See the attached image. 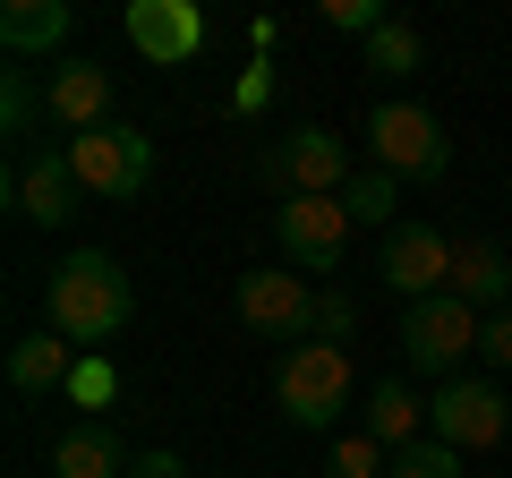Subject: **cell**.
Returning a JSON list of instances; mask_svg holds the SVG:
<instances>
[{"label": "cell", "instance_id": "obj_1", "mask_svg": "<svg viewBox=\"0 0 512 478\" xmlns=\"http://www.w3.org/2000/svg\"><path fill=\"white\" fill-rule=\"evenodd\" d=\"M43 308H52V333L77 350H103L120 342L128 308H137V291H128L120 257H103V248H77V257L52 265V291H43Z\"/></svg>", "mask_w": 512, "mask_h": 478}, {"label": "cell", "instance_id": "obj_2", "mask_svg": "<svg viewBox=\"0 0 512 478\" xmlns=\"http://www.w3.org/2000/svg\"><path fill=\"white\" fill-rule=\"evenodd\" d=\"M274 402H282V419H291V427L325 436V427L350 410V350H342V342H299V350H282Z\"/></svg>", "mask_w": 512, "mask_h": 478}, {"label": "cell", "instance_id": "obj_3", "mask_svg": "<svg viewBox=\"0 0 512 478\" xmlns=\"http://www.w3.org/2000/svg\"><path fill=\"white\" fill-rule=\"evenodd\" d=\"M69 171H77V188H86L94 205H128L137 188L154 180V146L128 120H103V129H86V137H69Z\"/></svg>", "mask_w": 512, "mask_h": 478}, {"label": "cell", "instance_id": "obj_4", "mask_svg": "<svg viewBox=\"0 0 512 478\" xmlns=\"http://www.w3.org/2000/svg\"><path fill=\"white\" fill-rule=\"evenodd\" d=\"M256 180L282 188V197H342L359 171H350V146L333 129H291L282 146L256 154Z\"/></svg>", "mask_w": 512, "mask_h": 478}, {"label": "cell", "instance_id": "obj_5", "mask_svg": "<svg viewBox=\"0 0 512 478\" xmlns=\"http://www.w3.org/2000/svg\"><path fill=\"white\" fill-rule=\"evenodd\" d=\"M478 333H487V316L470 308V299L436 291L419 299V308H402V359L427 376H461V350H478Z\"/></svg>", "mask_w": 512, "mask_h": 478}, {"label": "cell", "instance_id": "obj_6", "mask_svg": "<svg viewBox=\"0 0 512 478\" xmlns=\"http://www.w3.org/2000/svg\"><path fill=\"white\" fill-rule=\"evenodd\" d=\"M376 282L393 299H436V291H453V239L436 231V222H393L384 231V248H376Z\"/></svg>", "mask_w": 512, "mask_h": 478}, {"label": "cell", "instance_id": "obj_7", "mask_svg": "<svg viewBox=\"0 0 512 478\" xmlns=\"http://www.w3.org/2000/svg\"><path fill=\"white\" fill-rule=\"evenodd\" d=\"M367 146H376V171H393V180H444V163H453L436 111H419V103H376Z\"/></svg>", "mask_w": 512, "mask_h": 478}, {"label": "cell", "instance_id": "obj_8", "mask_svg": "<svg viewBox=\"0 0 512 478\" xmlns=\"http://www.w3.org/2000/svg\"><path fill=\"white\" fill-rule=\"evenodd\" d=\"M239 316H248L256 342H316V291L308 274H291V265H265V274H239Z\"/></svg>", "mask_w": 512, "mask_h": 478}, {"label": "cell", "instance_id": "obj_9", "mask_svg": "<svg viewBox=\"0 0 512 478\" xmlns=\"http://www.w3.org/2000/svg\"><path fill=\"white\" fill-rule=\"evenodd\" d=\"M274 248H282L291 274H333L342 248H350L342 197H282V205H274Z\"/></svg>", "mask_w": 512, "mask_h": 478}, {"label": "cell", "instance_id": "obj_10", "mask_svg": "<svg viewBox=\"0 0 512 478\" xmlns=\"http://www.w3.org/2000/svg\"><path fill=\"white\" fill-rule=\"evenodd\" d=\"M427 427H436V444H453V453H487V444L512 436V402L487 376H453V385L427 402Z\"/></svg>", "mask_w": 512, "mask_h": 478}, {"label": "cell", "instance_id": "obj_11", "mask_svg": "<svg viewBox=\"0 0 512 478\" xmlns=\"http://www.w3.org/2000/svg\"><path fill=\"white\" fill-rule=\"evenodd\" d=\"M128 43H137V60H154V69H188L205 43V18L188 9V0H128Z\"/></svg>", "mask_w": 512, "mask_h": 478}, {"label": "cell", "instance_id": "obj_12", "mask_svg": "<svg viewBox=\"0 0 512 478\" xmlns=\"http://www.w3.org/2000/svg\"><path fill=\"white\" fill-rule=\"evenodd\" d=\"M18 214L43 222V231H60V222L86 214V188H77L69 154H35V163H18Z\"/></svg>", "mask_w": 512, "mask_h": 478}, {"label": "cell", "instance_id": "obj_13", "mask_svg": "<svg viewBox=\"0 0 512 478\" xmlns=\"http://www.w3.org/2000/svg\"><path fill=\"white\" fill-rule=\"evenodd\" d=\"M43 103H52V120H60L69 137L103 129V120H111V69H94V60H60Z\"/></svg>", "mask_w": 512, "mask_h": 478}, {"label": "cell", "instance_id": "obj_14", "mask_svg": "<svg viewBox=\"0 0 512 478\" xmlns=\"http://www.w3.org/2000/svg\"><path fill=\"white\" fill-rule=\"evenodd\" d=\"M77 359H86V350L60 342V333L43 325V333H26V342H9V385H18V393H69Z\"/></svg>", "mask_w": 512, "mask_h": 478}, {"label": "cell", "instance_id": "obj_15", "mask_svg": "<svg viewBox=\"0 0 512 478\" xmlns=\"http://www.w3.org/2000/svg\"><path fill=\"white\" fill-rule=\"evenodd\" d=\"M504 291H512V257L495 248V239H461V248H453V299L504 316Z\"/></svg>", "mask_w": 512, "mask_h": 478}, {"label": "cell", "instance_id": "obj_16", "mask_svg": "<svg viewBox=\"0 0 512 478\" xmlns=\"http://www.w3.org/2000/svg\"><path fill=\"white\" fill-rule=\"evenodd\" d=\"M52 478H128V461H120V436H111L103 419H77L69 436L52 444Z\"/></svg>", "mask_w": 512, "mask_h": 478}, {"label": "cell", "instance_id": "obj_17", "mask_svg": "<svg viewBox=\"0 0 512 478\" xmlns=\"http://www.w3.org/2000/svg\"><path fill=\"white\" fill-rule=\"evenodd\" d=\"M69 26H77L69 0H9V9H0V43H9V52H52Z\"/></svg>", "mask_w": 512, "mask_h": 478}, {"label": "cell", "instance_id": "obj_18", "mask_svg": "<svg viewBox=\"0 0 512 478\" xmlns=\"http://www.w3.org/2000/svg\"><path fill=\"white\" fill-rule=\"evenodd\" d=\"M427 427V402L410 385H393V376H384L376 393H367V436L384 444V453H410V436H419Z\"/></svg>", "mask_w": 512, "mask_h": 478}, {"label": "cell", "instance_id": "obj_19", "mask_svg": "<svg viewBox=\"0 0 512 478\" xmlns=\"http://www.w3.org/2000/svg\"><path fill=\"white\" fill-rule=\"evenodd\" d=\"M342 214H350V231H359V222L393 231V171H359V180L342 188Z\"/></svg>", "mask_w": 512, "mask_h": 478}, {"label": "cell", "instance_id": "obj_20", "mask_svg": "<svg viewBox=\"0 0 512 478\" xmlns=\"http://www.w3.org/2000/svg\"><path fill=\"white\" fill-rule=\"evenodd\" d=\"M367 69H376V77H410V69H419V35H410L402 18H384L376 35H367Z\"/></svg>", "mask_w": 512, "mask_h": 478}, {"label": "cell", "instance_id": "obj_21", "mask_svg": "<svg viewBox=\"0 0 512 478\" xmlns=\"http://www.w3.org/2000/svg\"><path fill=\"white\" fill-rule=\"evenodd\" d=\"M384 470H393V453H384V444L359 427V436L333 444V470H325V478H384Z\"/></svg>", "mask_w": 512, "mask_h": 478}, {"label": "cell", "instance_id": "obj_22", "mask_svg": "<svg viewBox=\"0 0 512 478\" xmlns=\"http://www.w3.org/2000/svg\"><path fill=\"white\" fill-rule=\"evenodd\" d=\"M111 393H120V376H111V359H103V350H86V359H77V376H69V402H77V410H103Z\"/></svg>", "mask_w": 512, "mask_h": 478}, {"label": "cell", "instance_id": "obj_23", "mask_svg": "<svg viewBox=\"0 0 512 478\" xmlns=\"http://www.w3.org/2000/svg\"><path fill=\"white\" fill-rule=\"evenodd\" d=\"M384 478H461V453L453 444H410V453H393Z\"/></svg>", "mask_w": 512, "mask_h": 478}, {"label": "cell", "instance_id": "obj_24", "mask_svg": "<svg viewBox=\"0 0 512 478\" xmlns=\"http://www.w3.org/2000/svg\"><path fill=\"white\" fill-rule=\"evenodd\" d=\"M316 18H325V26H342V35H376V26H384V9H376V0H325Z\"/></svg>", "mask_w": 512, "mask_h": 478}, {"label": "cell", "instance_id": "obj_25", "mask_svg": "<svg viewBox=\"0 0 512 478\" xmlns=\"http://www.w3.org/2000/svg\"><path fill=\"white\" fill-rule=\"evenodd\" d=\"M350 333H359V308H350L342 291H325L316 299V342H350Z\"/></svg>", "mask_w": 512, "mask_h": 478}, {"label": "cell", "instance_id": "obj_26", "mask_svg": "<svg viewBox=\"0 0 512 478\" xmlns=\"http://www.w3.org/2000/svg\"><path fill=\"white\" fill-rule=\"evenodd\" d=\"M0 120H9V137H26V120H35V86H26V69H9V86H0Z\"/></svg>", "mask_w": 512, "mask_h": 478}, {"label": "cell", "instance_id": "obj_27", "mask_svg": "<svg viewBox=\"0 0 512 478\" xmlns=\"http://www.w3.org/2000/svg\"><path fill=\"white\" fill-rule=\"evenodd\" d=\"M231 103H239V111H265V103H274V69H265V60H256V69L239 77V94H231Z\"/></svg>", "mask_w": 512, "mask_h": 478}, {"label": "cell", "instance_id": "obj_28", "mask_svg": "<svg viewBox=\"0 0 512 478\" xmlns=\"http://www.w3.org/2000/svg\"><path fill=\"white\" fill-rule=\"evenodd\" d=\"M478 350H487L495 368H512V316H487V333H478Z\"/></svg>", "mask_w": 512, "mask_h": 478}, {"label": "cell", "instance_id": "obj_29", "mask_svg": "<svg viewBox=\"0 0 512 478\" xmlns=\"http://www.w3.org/2000/svg\"><path fill=\"white\" fill-rule=\"evenodd\" d=\"M128 478H188V461L180 453H137V461H128Z\"/></svg>", "mask_w": 512, "mask_h": 478}]
</instances>
